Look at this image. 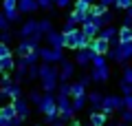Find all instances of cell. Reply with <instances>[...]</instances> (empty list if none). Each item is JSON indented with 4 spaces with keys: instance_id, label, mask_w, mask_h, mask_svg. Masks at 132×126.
I'll list each match as a JSON object with an SVG mask.
<instances>
[{
    "instance_id": "681fc988",
    "label": "cell",
    "mask_w": 132,
    "mask_h": 126,
    "mask_svg": "<svg viewBox=\"0 0 132 126\" xmlns=\"http://www.w3.org/2000/svg\"><path fill=\"white\" fill-rule=\"evenodd\" d=\"M35 126H40V124H35Z\"/></svg>"
},
{
    "instance_id": "f35d334b",
    "label": "cell",
    "mask_w": 132,
    "mask_h": 126,
    "mask_svg": "<svg viewBox=\"0 0 132 126\" xmlns=\"http://www.w3.org/2000/svg\"><path fill=\"white\" fill-rule=\"evenodd\" d=\"M123 82H128V84H132V69H126V71H123Z\"/></svg>"
},
{
    "instance_id": "8992f818",
    "label": "cell",
    "mask_w": 132,
    "mask_h": 126,
    "mask_svg": "<svg viewBox=\"0 0 132 126\" xmlns=\"http://www.w3.org/2000/svg\"><path fill=\"white\" fill-rule=\"evenodd\" d=\"M40 58H42L44 62H51V64L64 60V58H62V51H55L53 47H42L40 49Z\"/></svg>"
},
{
    "instance_id": "44dd1931",
    "label": "cell",
    "mask_w": 132,
    "mask_h": 126,
    "mask_svg": "<svg viewBox=\"0 0 132 126\" xmlns=\"http://www.w3.org/2000/svg\"><path fill=\"white\" fill-rule=\"evenodd\" d=\"M99 36L104 38V40H108V42H114V40H119V29L106 27V29H101V31H99Z\"/></svg>"
},
{
    "instance_id": "cb8c5ba5",
    "label": "cell",
    "mask_w": 132,
    "mask_h": 126,
    "mask_svg": "<svg viewBox=\"0 0 132 126\" xmlns=\"http://www.w3.org/2000/svg\"><path fill=\"white\" fill-rule=\"evenodd\" d=\"M13 66H15L13 55H2V58H0V69H2V71H11Z\"/></svg>"
},
{
    "instance_id": "836d02e7",
    "label": "cell",
    "mask_w": 132,
    "mask_h": 126,
    "mask_svg": "<svg viewBox=\"0 0 132 126\" xmlns=\"http://www.w3.org/2000/svg\"><path fill=\"white\" fill-rule=\"evenodd\" d=\"M18 2H20V0H5V11L18 9Z\"/></svg>"
},
{
    "instance_id": "ba28073f",
    "label": "cell",
    "mask_w": 132,
    "mask_h": 126,
    "mask_svg": "<svg viewBox=\"0 0 132 126\" xmlns=\"http://www.w3.org/2000/svg\"><path fill=\"white\" fill-rule=\"evenodd\" d=\"M46 42H48V47H53L55 51H62L64 47V33H57V31H51L46 33Z\"/></svg>"
},
{
    "instance_id": "74e56055",
    "label": "cell",
    "mask_w": 132,
    "mask_h": 126,
    "mask_svg": "<svg viewBox=\"0 0 132 126\" xmlns=\"http://www.w3.org/2000/svg\"><path fill=\"white\" fill-rule=\"evenodd\" d=\"M38 2H40V9H51L55 0H38Z\"/></svg>"
},
{
    "instance_id": "ee69618b",
    "label": "cell",
    "mask_w": 132,
    "mask_h": 126,
    "mask_svg": "<svg viewBox=\"0 0 132 126\" xmlns=\"http://www.w3.org/2000/svg\"><path fill=\"white\" fill-rule=\"evenodd\" d=\"M2 42H9V31H2Z\"/></svg>"
},
{
    "instance_id": "6da1fadb",
    "label": "cell",
    "mask_w": 132,
    "mask_h": 126,
    "mask_svg": "<svg viewBox=\"0 0 132 126\" xmlns=\"http://www.w3.org/2000/svg\"><path fill=\"white\" fill-rule=\"evenodd\" d=\"M40 80H42L44 93H55L60 89V73H57L55 64H51V62H42L40 64Z\"/></svg>"
},
{
    "instance_id": "60d3db41",
    "label": "cell",
    "mask_w": 132,
    "mask_h": 126,
    "mask_svg": "<svg viewBox=\"0 0 132 126\" xmlns=\"http://www.w3.org/2000/svg\"><path fill=\"white\" fill-rule=\"evenodd\" d=\"M55 5L60 9H66V7H71V0H55Z\"/></svg>"
},
{
    "instance_id": "ac0fdd59",
    "label": "cell",
    "mask_w": 132,
    "mask_h": 126,
    "mask_svg": "<svg viewBox=\"0 0 132 126\" xmlns=\"http://www.w3.org/2000/svg\"><path fill=\"white\" fill-rule=\"evenodd\" d=\"M106 122H108V113L106 111H95L90 115V126H106Z\"/></svg>"
},
{
    "instance_id": "7bdbcfd3",
    "label": "cell",
    "mask_w": 132,
    "mask_h": 126,
    "mask_svg": "<svg viewBox=\"0 0 132 126\" xmlns=\"http://www.w3.org/2000/svg\"><path fill=\"white\" fill-rule=\"evenodd\" d=\"M99 2H101V5H104V7H110V5H114L117 0H99Z\"/></svg>"
},
{
    "instance_id": "7c38bea8",
    "label": "cell",
    "mask_w": 132,
    "mask_h": 126,
    "mask_svg": "<svg viewBox=\"0 0 132 126\" xmlns=\"http://www.w3.org/2000/svg\"><path fill=\"white\" fill-rule=\"evenodd\" d=\"M38 31H40V22L29 20V22H24V27L20 29V38H31V36H35Z\"/></svg>"
},
{
    "instance_id": "277c9868",
    "label": "cell",
    "mask_w": 132,
    "mask_h": 126,
    "mask_svg": "<svg viewBox=\"0 0 132 126\" xmlns=\"http://www.w3.org/2000/svg\"><path fill=\"white\" fill-rule=\"evenodd\" d=\"M57 106H60V120L62 122H73V115H75V106L71 104L68 95H57Z\"/></svg>"
},
{
    "instance_id": "52a82bcc",
    "label": "cell",
    "mask_w": 132,
    "mask_h": 126,
    "mask_svg": "<svg viewBox=\"0 0 132 126\" xmlns=\"http://www.w3.org/2000/svg\"><path fill=\"white\" fill-rule=\"evenodd\" d=\"M95 55H97V53H95L93 49H79L77 55H75V62H77L79 66H88V64H93Z\"/></svg>"
},
{
    "instance_id": "4dcf8cb0",
    "label": "cell",
    "mask_w": 132,
    "mask_h": 126,
    "mask_svg": "<svg viewBox=\"0 0 132 126\" xmlns=\"http://www.w3.org/2000/svg\"><path fill=\"white\" fill-rule=\"evenodd\" d=\"M5 16L11 20V22H18V20H20V9H11V11H5Z\"/></svg>"
},
{
    "instance_id": "9a60e30c",
    "label": "cell",
    "mask_w": 132,
    "mask_h": 126,
    "mask_svg": "<svg viewBox=\"0 0 132 126\" xmlns=\"http://www.w3.org/2000/svg\"><path fill=\"white\" fill-rule=\"evenodd\" d=\"M2 95H5V97H11L13 102H15V100H20V97H22L20 84L15 82V84H11V86H2Z\"/></svg>"
},
{
    "instance_id": "8fae6325",
    "label": "cell",
    "mask_w": 132,
    "mask_h": 126,
    "mask_svg": "<svg viewBox=\"0 0 132 126\" xmlns=\"http://www.w3.org/2000/svg\"><path fill=\"white\" fill-rule=\"evenodd\" d=\"M18 117V111H15V104H7V106L0 108V122H13Z\"/></svg>"
},
{
    "instance_id": "7402d4cb",
    "label": "cell",
    "mask_w": 132,
    "mask_h": 126,
    "mask_svg": "<svg viewBox=\"0 0 132 126\" xmlns=\"http://www.w3.org/2000/svg\"><path fill=\"white\" fill-rule=\"evenodd\" d=\"M108 7H104L101 2H93V7H90V18H101V16L108 13Z\"/></svg>"
},
{
    "instance_id": "4316f807",
    "label": "cell",
    "mask_w": 132,
    "mask_h": 126,
    "mask_svg": "<svg viewBox=\"0 0 132 126\" xmlns=\"http://www.w3.org/2000/svg\"><path fill=\"white\" fill-rule=\"evenodd\" d=\"M42 100H44V95H40L38 91H31V93H29V102H33L35 106H40V104H42Z\"/></svg>"
},
{
    "instance_id": "5bb4252c",
    "label": "cell",
    "mask_w": 132,
    "mask_h": 126,
    "mask_svg": "<svg viewBox=\"0 0 132 126\" xmlns=\"http://www.w3.org/2000/svg\"><path fill=\"white\" fill-rule=\"evenodd\" d=\"M73 71H75V64L68 60H62V71H60V82H68L73 78Z\"/></svg>"
},
{
    "instance_id": "f1b7e54d",
    "label": "cell",
    "mask_w": 132,
    "mask_h": 126,
    "mask_svg": "<svg viewBox=\"0 0 132 126\" xmlns=\"http://www.w3.org/2000/svg\"><path fill=\"white\" fill-rule=\"evenodd\" d=\"M40 31L42 33H51L53 31V22L51 20H40Z\"/></svg>"
},
{
    "instance_id": "d4e9b609",
    "label": "cell",
    "mask_w": 132,
    "mask_h": 126,
    "mask_svg": "<svg viewBox=\"0 0 132 126\" xmlns=\"http://www.w3.org/2000/svg\"><path fill=\"white\" fill-rule=\"evenodd\" d=\"M104 97H106V95H101V93H90L88 95V102L93 104L95 108H101V106H104Z\"/></svg>"
},
{
    "instance_id": "ffe728a7",
    "label": "cell",
    "mask_w": 132,
    "mask_h": 126,
    "mask_svg": "<svg viewBox=\"0 0 132 126\" xmlns=\"http://www.w3.org/2000/svg\"><path fill=\"white\" fill-rule=\"evenodd\" d=\"M15 111H18V117H20V120H27V117H29V104H27V100H22V97H20V100H15Z\"/></svg>"
},
{
    "instance_id": "9c48e42d",
    "label": "cell",
    "mask_w": 132,
    "mask_h": 126,
    "mask_svg": "<svg viewBox=\"0 0 132 126\" xmlns=\"http://www.w3.org/2000/svg\"><path fill=\"white\" fill-rule=\"evenodd\" d=\"M90 49H93L97 55H106V53H108V49H110V42L104 40L101 36H97V38H93V44H90Z\"/></svg>"
},
{
    "instance_id": "30bf717a",
    "label": "cell",
    "mask_w": 132,
    "mask_h": 126,
    "mask_svg": "<svg viewBox=\"0 0 132 126\" xmlns=\"http://www.w3.org/2000/svg\"><path fill=\"white\" fill-rule=\"evenodd\" d=\"M79 33H81V29H73V31L64 33V47H66V49H75V51H77V42H79Z\"/></svg>"
},
{
    "instance_id": "1f68e13d",
    "label": "cell",
    "mask_w": 132,
    "mask_h": 126,
    "mask_svg": "<svg viewBox=\"0 0 132 126\" xmlns=\"http://www.w3.org/2000/svg\"><path fill=\"white\" fill-rule=\"evenodd\" d=\"M9 22H11V20H9V18H7V16H5V13L0 16V29H2V31H9Z\"/></svg>"
},
{
    "instance_id": "7dc6e473",
    "label": "cell",
    "mask_w": 132,
    "mask_h": 126,
    "mask_svg": "<svg viewBox=\"0 0 132 126\" xmlns=\"http://www.w3.org/2000/svg\"><path fill=\"white\" fill-rule=\"evenodd\" d=\"M51 126H62V122H53V124Z\"/></svg>"
},
{
    "instance_id": "ab89813d",
    "label": "cell",
    "mask_w": 132,
    "mask_h": 126,
    "mask_svg": "<svg viewBox=\"0 0 132 126\" xmlns=\"http://www.w3.org/2000/svg\"><path fill=\"white\" fill-rule=\"evenodd\" d=\"M121 117H123V122H132V111L123 108V111H121Z\"/></svg>"
},
{
    "instance_id": "7a4b0ae2",
    "label": "cell",
    "mask_w": 132,
    "mask_h": 126,
    "mask_svg": "<svg viewBox=\"0 0 132 126\" xmlns=\"http://www.w3.org/2000/svg\"><path fill=\"white\" fill-rule=\"evenodd\" d=\"M38 108L44 113V117H46L48 124H53V122L60 120V106H57V97H53V93H44V100H42V104H40Z\"/></svg>"
},
{
    "instance_id": "5b68a950",
    "label": "cell",
    "mask_w": 132,
    "mask_h": 126,
    "mask_svg": "<svg viewBox=\"0 0 132 126\" xmlns=\"http://www.w3.org/2000/svg\"><path fill=\"white\" fill-rule=\"evenodd\" d=\"M123 108H126V104H123L121 95H106V97H104V106H101V111L112 113V111H123Z\"/></svg>"
},
{
    "instance_id": "e575fe53",
    "label": "cell",
    "mask_w": 132,
    "mask_h": 126,
    "mask_svg": "<svg viewBox=\"0 0 132 126\" xmlns=\"http://www.w3.org/2000/svg\"><path fill=\"white\" fill-rule=\"evenodd\" d=\"M2 55H11V49H9L7 42H0V58H2Z\"/></svg>"
},
{
    "instance_id": "bcb514c9",
    "label": "cell",
    "mask_w": 132,
    "mask_h": 126,
    "mask_svg": "<svg viewBox=\"0 0 132 126\" xmlns=\"http://www.w3.org/2000/svg\"><path fill=\"white\" fill-rule=\"evenodd\" d=\"M68 126H79V124H77V122L73 120V122H68Z\"/></svg>"
},
{
    "instance_id": "3957f363",
    "label": "cell",
    "mask_w": 132,
    "mask_h": 126,
    "mask_svg": "<svg viewBox=\"0 0 132 126\" xmlns=\"http://www.w3.org/2000/svg\"><path fill=\"white\" fill-rule=\"evenodd\" d=\"M110 58H112L114 62H119V64H123L126 60H130L132 58V42H117L112 47V51H110Z\"/></svg>"
},
{
    "instance_id": "c3c4849f",
    "label": "cell",
    "mask_w": 132,
    "mask_h": 126,
    "mask_svg": "<svg viewBox=\"0 0 132 126\" xmlns=\"http://www.w3.org/2000/svg\"><path fill=\"white\" fill-rule=\"evenodd\" d=\"M88 2H95V0H88Z\"/></svg>"
},
{
    "instance_id": "d590c367",
    "label": "cell",
    "mask_w": 132,
    "mask_h": 126,
    "mask_svg": "<svg viewBox=\"0 0 132 126\" xmlns=\"http://www.w3.org/2000/svg\"><path fill=\"white\" fill-rule=\"evenodd\" d=\"M11 84H15V82L11 80V75L5 71V75H2V86H11Z\"/></svg>"
},
{
    "instance_id": "83f0119b",
    "label": "cell",
    "mask_w": 132,
    "mask_h": 126,
    "mask_svg": "<svg viewBox=\"0 0 132 126\" xmlns=\"http://www.w3.org/2000/svg\"><path fill=\"white\" fill-rule=\"evenodd\" d=\"M27 78H29V80H35V78H40V66L31 64V66H29V71H27Z\"/></svg>"
},
{
    "instance_id": "2e32d148",
    "label": "cell",
    "mask_w": 132,
    "mask_h": 126,
    "mask_svg": "<svg viewBox=\"0 0 132 126\" xmlns=\"http://www.w3.org/2000/svg\"><path fill=\"white\" fill-rule=\"evenodd\" d=\"M90 7H93V2H88V0H75L73 9H75L77 13H81L86 20H88V18H90Z\"/></svg>"
},
{
    "instance_id": "484cf974",
    "label": "cell",
    "mask_w": 132,
    "mask_h": 126,
    "mask_svg": "<svg viewBox=\"0 0 132 126\" xmlns=\"http://www.w3.org/2000/svg\"><path fill=\"white\" fill-rule=\"evenodd\" d=\"M71 93H73V84H71V82H60L57 95H71Z\"/></svg>"
},
{
    "instance_id": "d6a6232c",
    "label": "cell",
    "mask_w": 132,
    "mask_h": 126,
    "mask_svg": "<svg viewBox=\"0 0 132 126\" xmlns=\"http://www.w3.org/2000/svg\"><path fill=\"white\" fill-rule=\"evenodd\" d=\"M93 66H108V64H106V55H95Z\"/></svg>"
},
{
    "instance_id": "e0dca14e",
    "label": "cell",
    "mask_w": 132,
    "mask_h": 126,
    "mask_svg": "<svg viewBox=\"0 0 132 126\" xmlns=\"http://www.w3.org/2000/svg\"><path fill=\"white\" fill-rule=\"evenodd\" d=\"M18 9L22 11V13H33L35 9H40V2H38V0H20Z\"/></svg>"
},
{
    "instance_id": "4fadbf2b",
    "label": "cell",
    "mask_w": 132,
    "mask_h": 126,
    "mask_svg": "<svg viewBox=\"0 0 132 126\" xmlns=\"http://www.w3.org/2000/svg\"><path fill=\"white\" fill-rule=\"evenodd\" d=\"M108 66H93V73H90V78H93V82H108Z\"/></svg>"
},
{
    "instance_id": "603a6c76",
    "label": "cell",
    "mask_w": 132,
    "mask_h": 126,
    "mask_svg": "<svg viewBox=\"0 0 132 126\" xmlns=\"http://www.w3.org/2000/svg\"><path fill=\"white\" fill-rule=\"evenodd\" d=\"M119 42H132V27H128V24L119 27Z\"/></svg>"
},
{
    "instance_id": "8d00e7d4",
    "label": "cell",
    "mask_w": 132,
    "mask_h": 126,
    "mask_svg": "<svg viewBox=\"0 0 132 126\" xmlns=\"http://www.w3.org/2000/svg\"><path fill=\"white\" fill-rule=\"evenodd\" d=\"M123 104H126V108H128V111H132V93L123 95Z\"/></svg>"
},
{
    "instance_id": "f546056e",
    "label": "cell",
    "mask_w": 132,
    "mask_h": 126,
    "mask_svg": "<svg viewBox=\"0 0 132 126\" xmlns=\"http://www.w3.org/2000/svg\"><path fill=\"white\" fill-rule=\"evenodd\" d=\"M114 7H117V9H121V11H128L132 7V0H117V2H114Z\"/></svg>"
},
{
    "instance_id": "b9f144b4",
    "label": "cell",
    "mask_w": 132,
    "mask_h": 126,
    "mask_svg": "<svg viewBox=\"0 0 132 126\" xmlns=\"http://www.w3.org/2000/svg\"><path fill=\"white\" fill-rule=\"evenodd\" d=\"M73 29H77V27H75V24L71 22V20H68V22L64 24V31H62V33H68V31H73Z\"/></svg>"
},
{
    "instance_id": "f6af8a7d",
    "label": "cell",
    "mask_w": 132,
    "mask_h": 126,
    "mask_svg": "<svg viewBox=\"0 0 132 126\" xmlns=\"http://www.w3.org/2000/svg\"><path fill=\"white\" fill-rule=\"evenodd\" d=\"M0 126H13L11 122H0Z\"/></svg>"
},
{
    "instance_id": "d6986e66",
    "label": "cell",
    "mask_w": 132,
    "mask_h": 126,
    "mask_svg": "<svg viewBox=\"0 0 132 126\" xmlns=\"http://www.w3.org/2000/svg\"><path fill=\"white\" fill-rule=\"evenodd\" d=\"M81 31H84L86 36H90V38H97V36H99V27L95 24L93 18H88L84 24H81Z\"/></svg>"
}]
</instances>
